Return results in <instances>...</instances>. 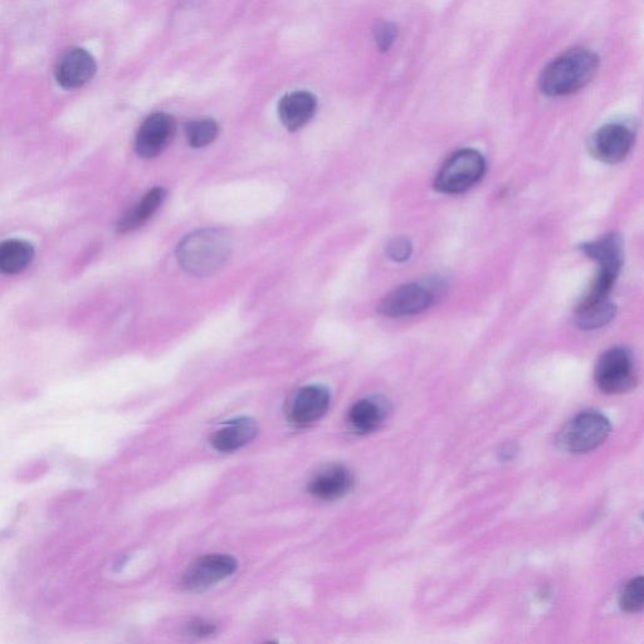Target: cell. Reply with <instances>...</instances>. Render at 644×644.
Returning a JSON list of instances; mask_svg holds the SVG:
<instances>
[{
  "label": "cell",
  "mask_w": 644,
  "mask_h": 644,
  "mask_svg": "<svg viewBox=\"0 0 644 644\" xmlns=\"http://www.w3.org/2000/svg\"><path fill=\"white\" fill-rule=\"evenodd\" d=\"M599 65L597 53L585 48L565 52L551 61L541 72L540 90L550 97L573 95L594 80Z\"/></svg>",
  "instance_id": "cell-1"
},
{
  "label": "cell",
  "mask_w": 644,
  "mask_h": 644,
  "mask_svg": "<svg viewBox=\"0 0 644 644\" xmlns=\"http://www.w3.org/2000/svg\"><path fill=\"white\" fill-rule=\"evenodd\" d=\"M232 243L223 229L209 228L185 237L177 250L180 266L190 275L207 277L221 270L231 255Z\"/></svg>",
  "instance_id": "cell-2"
},
{
  "label": "cell",
  "mask_w": 644,
  "mask_h": 644,
  "mask_svg": "<svg viewBox=\"0 0 644 644\" xmlns=\"http://www.w3.org/2000/svg\"><path fill=\"white\" fill-rule=\"evenodd\" d=\"M585 255L598 262L599 272L584 302H599L608 300L609 294L616 284L617 277L623 265V242L617 234H609L597 242L585 243L582 247Z\"/></svg>",
  "instance_id": "cell-3"
},
{
  "label": "cell",
  "mask_w": 644,
  "mask_h": 644,
  "mask_svg": "<svg viewBox=\"0 0 644 644\" xmlns=\"http://www.w3.org/2000/svg\"><path fill=\"white\" fill-rule=\"evenodd\" d=\"M612 426L604 414L583 412L574 417L560 432L558 445L570 453H587L606 442Z\"/></svg>",
  "instance_id": "cell-4"
},
{
  "label": "cell",
  "mask_w": 644,
  "mask_h": 644,
  "mask_svg": "<svg viewBox=\"0 0 644 644\" xmlns=\"http://www.w3.org/2000/svg\"><path fill=\"white\" fill-rule=\"evenodd\" d=\"M485 170V158L477 150L463 149L443 164L434 187L441 193L460 194L480 182Z\"/></svg>",
  "instance_id": "cell-5"
},
{
  "label": "cell",
  "mask_w": 644,
  "mask_h": 644,
  "mask_svg": "<svg viewBox=\"0 0 644 644\" xmlns=\"http://www.w3.org/2000/svg\"><path fill=\"white\" fill-rule=\"evenodd\" d=\"M595 382L607 394H621L631 390L637 382L631 353L623 348H613L604 353L595 369Z\"/></svg>",
  "instance_id": "cell-6"
},
{
  "label": "cell",
  "mask_w": 644,
  "mask_h": 644,
  "mask_svg": "<svg viewBox=\"0 0 644 644\" xmlns=\"http://www.w3.org/2000/svg\"><path fill=\"white\" fill-rule=\"evenodd\" d=\"M237 568L238 563L232 556L221 554L203 556L185 570L180 585L188 592H204L232 577Z\"/></svg>",
  "instance_id": "cell-7"
},
{
  "label": "cell",
  "mask_w": 644,
  "mask_h": 644,
  "mask_svg": "<svg viewBox=\"0 0 644 644\" xmlns=\"http://www.w3.org/2000/svg\"><path fill=\"white\" fill-rule=\"evenodd\" d=\"M636 133L627 123H611L595 131L589 141L590 153L607 164H617L632 150Z\"/></svg>",
  "instance_id": "cell-8"
},
{
  "label": "cell",
  "mask_w": 644,
  "mask_h": 644,
  "mask_svg": "<svg viewBox=\"0 0 644 644\" xmlns=\"http://www.w3.org/2000/svg\"><path fill=\"white\" fill-rule=\"evenodd\" d=\"M177 124L172 116L158 112L140 126L135 140L136 153L143 159H153L163 153L173 140Z\"/></svg>",
  "instance_id": "cell-9"
},
{
  "label": "cell",
  "mask_w": 644,
  "mask_h": 644,
  "mask_svg": "<svg viewBox=\"0 0 644 644\" xmlns=\"http://www.w3.org/2000/svg\"><path fill=\"white\" fill-rule=\"evenodd\" d=\"M331 395L322 385L304 387L292 397L287 409L289 421L296 427H307L320 421L329 411Z\"/></svg>",
  "instance_id": "cell-10"
},
{
  "label": "cell",
  "mask_w": 644,
  "mask_h": 644,
  "mask_svg": "<svg viewBox=\"0 0 644 644\" xmlns=\"http://www.w3.org/2000/svg\"><path fill=\"white\" fill-rule=\"evenodd\" d=\"M434 294L422 284L398 287L385 296L379 305L380 314L389 317H406L421 314L433 304Z\"/></svg>",
  "instance_id": "cell-11"
},
{
  "label": "cell",
  "mask_w": 644,
  "mask_h": 644,
  "mask_svg": "<svg viewBox=\"0 0 644 644\" xmlns=\"http://www.w3.org/2000/svg\"><path fill=\"white\" fill-rule=\"evenodd\" d=\"M96 71V61L91 53L84 48H70L57 63L56 80L63 89L76 90L90 82Z\"/></svg>",
  "instance_id": "cell-12"
},
{
  "label": "cell",
  "mask_w": 644,
  "mask_h": 644,
  "mask_svg": "<svg viewBox=\"0 0 644 644\" xmlns=\"http://www.w3.org/2000/svg\"><path fill=\"white\" fill-rule=\"evenodd\" d=\"M354 486L353 473L341 465H331L317 472L309 483V492L316 499L335 501L348 495Z\"/></svg>",
  "instance_id": "cell-13"
},
{
  "label": "cell",
  "mask_w": 644,
  "mask_h": 644,
  "mask_svg": "<svg viewBox=\"0 0 644 644\" xmlns=\"http://www.w3.org/2000/svg\"><path fill=\"white\" fill-rule=\"evenodd\" d=\"M389 404L380 397L365 398L356 402L348 413L351 429L359 434L377 431L388 418Z\"/></svg>",
  "instance_id": "cell-14"
},
{
  "label": "cell",
  "mask_w": 644,
  "mask_h": 644,
  "mask_svg": "<svg viewBox=\"0 0 644 644\" xmlns=\"http://www.w3.org/2000/svg\"><path fill=\"white\" fill-rule=\"evenodd\" d=\"M257 434L258 426L253 419L239 418L228 422L226 426L214 433L211 445L218 452L231 453L247 446L257 437Z\"/></svg>",
  "instance_id": "cell-15"
},
{
  "label": "cell",
  "mask_w": 644,
  "mask_h": 644,
  "mask_svg": "<svg viewBox=\"0 0 644 644\" xmlns=\"http://www.w3.org/2000/svg\"><path fill=\"white\" fill-rule=\"evenodd\" d=\"M316 107L317 101L310 92H292L281 100L278 114L286 129L296 131L309 123L315 115Z\"/></svg>",
  "instance_id": "cell-16"
},
{
  "label": "cell",
  "mask_w": 644,
  "mask_h": 644,
  "mask_svg": "<svg viewBox=\"0 0 644 644\" xmlns=\"http://www.w3.org/2000/svg\"><path fill=\"white\" fill-rule=\"evenodd\" d=\"M34 258V247L22 239L0 243V275L13 276L27 270Z\"/></svg>",
  "instance_id": "cell-17"
},
{
  "label": "cell",
  "mask_w": 644,
  "mask_h": 644,
  "mask_svg": "<svg viewBox=\"0 0 644 644\" xmlns=\"http://www.w3.org/2000/svg\"><path fill=\"white\" fill-rule=\"evenodd\" d=\"M165 194L167 192L163 188L151 189L128 214H125L120 219L119 224H117V231L120 233H129L143 226L158 211L161 203H163Z\"/></svg>",
  "instance_id": "cell-18"
},
{
  "label": "cell",
  "mask_w": 644,
  "mask_h": 644,
  "mask_svg": "<svg viewBox=\"0 0 644 644\" xmlns=\"http://www.w3.org/2000/svg\"><path fill=\"white\" fill-rule=\"evenodd\" d=\"M614 315H616V306L608 300L579 304L575 312V324L582 330H597L608 325Z\"/></svg>",
  "instance_id": "cell-19"
},
{
  "label": "cell",
  "mask_w": 644,
  "mask_h": 644,
  "mask_svg": "<svg viewBox=\"0 0 644 644\" xmlns=\"http://www.w3.org/2000/svg\"><path fill=\"white\" fill-rule=\"evenodd\" d=\"M185 134H187L188 143L193 148H204L212 144L218 135V124L212 119H200L190 121L185 126Z\"/></svg>",
  "instance_id": "cell-20"
},
{
  "label": "cell",
  "mask_w": 644,
  "mask_h": 644,
  "mask_svg": "<svg viewBox=\"0 0 644 644\" xmlns=\"http://www.w3.org/2000/svg\"><path fill=\"white\" fill-rule=\"evenodd\" d=\"M644 600L643 579L641 577L632 579L623 588L619 595V606L627 613H638L642 611Z\"/></svg>",
  "instance_id": "cell-21"
},
{
  "label": "cell",
  "mask_w": 644,
  "mask_h": 644,
  "mask_svg": "<svg viewBox=\"0 0 644 644\" xmlns=\"http://www.w3.org/2000/svg\"><path fill=\"white\" fill-rule=\"evenodd\" d=\"M398 28L392 22L379 21L374 27L375 43L380 51L387 52L398 38Z\"/></svg>",
  "instance_id": "cell-22"
},
{
  "label": "cell",
  "mask_w": 644,
  "mask_h": 644,
  "mask_svg": "<svg viewBox=\"0 0 644 644\" xmlns=\"http://www.w3.org/2000/svg\"><path fill=\"white\" fill-rule=\"evenodd\" d=\"M387 251L390 260L404 262L412 255V245L406 238H395L389 243Z\"/></svg>",
  "instance_id": "cell-23"
},
{
  "label": "cell",
  "mask_w": 644,
  "mask_h": 644,
  "mask_svg": "<svg viewBox=\"0 0 644 644\" xmlns=\"http://www.w3.org/2000/svg\"><path fill=\"white\" fill-rule=\"evenodd\" d=\"M216 631V624L204 621V619H194V621L188 623L187 626L188 636L194 638H206L212 636Z\"/></svg>",
  "instance_id": "cell-24"
}]
</instances>
